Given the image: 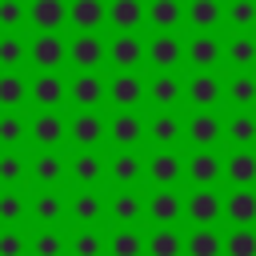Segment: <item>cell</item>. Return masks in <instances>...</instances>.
Instances as JSON below:
<instances>
[{
    "instance_id": "obj_10",
    "label": "cell",
    "mask_w": 256,
    "mask_h": 256,
    "mask_svg": "<svg viewBox=\"0 0 256 256\" xmlns=\"http://www.w3.org/2000/svg\"><path fill=\"white\" fill-rule=\"evenodd\" d=\"M144 56H148L160 72H168V68H176V64H180L184 44H180V36H176V32H160V36H152V40L144 44Z\"/></svg>"
},
{
    "instance_id": "obj_14",
    "label": "cell",
    "mask_w": 256,
    "mask_h": 256,
    "mask_svg": "<svg viewBox=\"0 0 256 256\" xmlns=\"http://www.w3.org/2000/svg\"><path fill=\"white\" fill-rule=\"evenodd\" d=\"M104 20L116 32H136L144 24V0H112L104 4Z\"/></svg>"
},
{
    "instance_id": "obj_11",
    "label": "cell",
    "mask_w": 256,
    "mask_h": 256,
    "mask_svg": "<svg viewBox=\"0 0 256 256\" xmlns=\"http://www.w3.org/2000/svg\"><path fill=\"white\" fill-rule=\"evenodd\" d=\"M104 56L116 68H136L144 60V40L136 32H120V36H112V44H104Z\"/></svg>"
},
{
    "instance_id": "obj_1",
    "label": "cell",
    "mask_w": 256,
    "mask_h": 256,
    "mask_svg": "<svg viewBox=\"0 0 256 256\" xmlns=\"http://www.w3.org/2000/svg\"><path fill=\"white\" fill-rule=\"evenodd\" d=\"M104 128H108V120L96 108H76V116L68 120V136L76 148H96L104 140Z\"/></svg>"
},
{
    "instance_id": "obj_24",
    "label": "cell",
    "mask_w": 256,
    "mask_h": 256,
    "mask_svg": "<svg viewBox=\"0 0 256 256\" xmlns=\"http://www.w3.org/2000/svg\"><path fill=\"white\" fill-rule=\"evenodd\" d=\"M224 216L232 224L252 228V220H256V192L252 188H232V196H224Z\"/></svg>"
},
{
    "instance_id": "obj_6",
    "label": "cell",
    "mask_w": 256,
    "mask_h": 256,
    "mask_svg": "<svg viewBox=\"0 0 256 256\" xmlns=\"http://www.w3.org/2000/svg\"><path fill=\"white\" fill-rule=\"evenodd\" d=\"M184 136H188V144H196V148H212V144L224 136V124L212 116V108H196V112L188 116V124H184Z\"/></svg>"
},
{
    "instance_id": "obj_22",
    "label": "cell",
    "mask_w": 256,
    "mask_h": 256,
    "mask_svg": "<svg viewBox=\"0 0 256 256\" xmlns=\"http://www.w3.org/2000/svg\"><path fill=\"white\" fill-rule=\"evenodd\" d=\"M220 96H224V88H220V80L212 76V68H200V72L188 80V100H192L196 108H212Z\"/></svg>"
},
{
    "instance_id": "obj_41",
    "label": "cell",
    "mask_w": 256,
    "mask_h": 256,
    "mask_svg": "<svg viewBox=\"0 0 256 256\" xmlns=\"http://www.w3.org/2000/svg\"><path fill=\"white\" fill-rule=\"evenodd\" d=\"M224 256H256V232L236 224V232L224 236Z\"/></svg>"
},
{
    "instance_id": "obj_17",
    "label": "cell",
    "mask_w": 256,
    "mask_h": 256,
    "mask_svg": "<svg viewBox=\"0 0 256 256\" xmlns=\"http://www.w3.org/2000/svg\"><path fill=\"white\" fill-rule=\"evenodd\" d=\"M144 212H148L156 224H176L180 212H184V200L176 196V188H160V192H152V196L144 200Z\"/></svg>"
},
{
    "instance_id": "obj_18",
    "label": "cell",
    "mask_w": 256,
    "mask_h": 256,
    "mask_svg": "<svg viewBox=\"0 0 256 256\" xmlns=\"http://www.w3.org/2000/svg\"><path fill=\"white\" fill-rule=\"evenodd\" d=\"M224 180H232V188H252L256 184V152L252 148H236L224 160Z\"/></svg>"
},
{
    "instance_id": "obj_2",
    "label": "cell",
    "mask_w": 256,
    "mask_h": 256,
    "mask_svg": "<svg viewBox=\"0 0 256 256\" xmlns=\"http://www.w3.org/2000/svg\"><path fill=\"white\" fill-rule=\"evenodd\" d=\"M28 56L40 72H56L64 60H68V44L56 36V32H36V40L28 44Z\"/></svg>"
},
{
    "instance_id": "obj_8",
    "label": "cell",
    "mask_w": 256,
    "mask_h": 256,
    "mask_svg": "<svg viewBox=\"0 0 256 256\" xmlns=\"http://www.w3.org/2000/svg\"><path fill=\"white\" fill-rule=\"evenodd\" d=\"M28 136H32V144H40V148H56V144H64L68 124H64V120H60L52 108H44V112H36V116H32Z\"/></svg>"
},
{
    "instance_id": "obj_36",
    "label": "cell",
    "mask_w": 256,
    "mask_h": 256,
    "mask_svg": "<svg viewBox=\"0 0 256 256\" xmlns=\"http://www.w3.org/2000/svg\"><path fill=\"white\" fill-rule=\"evenodd\" d=\"M28 100V84L20 80V72L4 68L0 72V108H20Z\"/></svg>"
},
{
    "instance_id": "obj_42",
    "label": "cell",
    "mask_w": 256,
    "mask_h": 256,
    "mask_svg": "<svg viewBox=\"0 0 256 256\" xmlns=\"http://www.w3.org/2000/svg\"><path fill=\"white\" fill-rule=\"evenodd\" d=\"M64 252H68V240H64L60 232L44 228V232L32 236V256H64Z\"/></svg>"
},
{
    "instance_id": "obj_38",
    "label": "cell",
    "mask_w": 256,
    "mask_h": 256,
    "mask_svg": "<svg viewBox=\"0 0 256 256\" xmlns=\"http://www.w3.org/2000/svg\"><path fill=\"white\" fill-rule=\"evenodd\" d=\"M224 56H228L236 68H252V64H256V40H252L248 32H236V36L224 44Z\"/></svg>"
},
{
    "instance_id": "obj_3",
    "label": "cell",
    "mask_w": 256,
    "mask_h": 256,
    "mask_svg": "<svg viewBox=\"0 0 256 256\" xmlns=\"http://www.w3.org/2000/svg\"><path fill=\"white\" fill-rule=\"evenodd\" d=\"M184 172H188V180H192L196 188H212L216 180H224V160H220L212 148H196L192 160L184 164Z\"/></svg>"
},
{
    "instance_id": "obj_9",
    "label": "cell",
    "mask_w": 256,
    "mask_h": 256,
    "mask_svg": "<svg viewBox=\"0 0 256 256\" xmlns=\"http://www.w3.org/2000/svg\"><path fill=\"white\" fill-rule=\"evenodd\" d=\"M104 136H112V144H116V148H136V144H140V136H144V120H140L132 108H120V112L108 120Z\"/></svg>"
},
{
    "instance_id": "obj_33",
    "label": "cell",
    "mask_w": 256,
    "mask_h": 256,
    "mask_svg": "<svg viewBox=\"0 0 256 256\" xmlns=\"http://www.w3.org/2000/svg\"><path fill=\"white\" fill-rule=\"evenodd\" d=\"M184 252L188 256H224V236H216L212 228H196L192 236H184Z\"/></svg>"
},
{
    "instance_id": "obj_31",
    "label": "cell",
    "mask_w": 256,
    "mask_h": 256,
    "mask_svg": "<svg viewBox=\"0 0 256 256\" xmlns=\"http://www.w3.org/2000/svg\"><path fill=\"white\" fill-rule=\"evenodd\" d=\"M184 16H188L200 32H212V28L224 20V4H220V0H188Z\"/></svg>"
},
{
    "instance_id": "obj_48",
    "label": "cell",
    "mask_w": 256,
    "mask_h": 256,
    "mask_svg": "<svg viewBox=\"0 0 256 256\" xmlns=\"http://www.w3.org/2000/svg\"><path fill=\"white\" fill-rule=\"evenodd\" d=\"M28 20V12H24V4L20 0H0V24L12 32V28H20Z\"/></svg>"
},
{
    "instance_id": "obj_16",
    "label": "cell",
    "mask_w": 256,
    "mask_h": 256,
    "mask_svg": "<svg viewBox=\"0 0 256 256\" xmlns=\"http://www.w3.org/2000/svg\"><path fill=\"white\" fill-rule=\"evenodd\" d=\"M104 172H108L116 184H136V180L144 176V156H140L136 148H120V152L104 164Z\"/></svg>"
},
{
    "instance_id": "obj_19",
    "label": "cell",
    "mask_w": 256,
    "mask_h": 256,
    "mask_svg": "<svg viewBox=\"0 0 256 256\" xmlns=\"http://www.w3.org/2000/svg\"><path fill=\"white\" fill-rule=\"evenodd\" d=\"M24 12H28V20L36 24V32H56V28L68 20V4H64V0H32Z\"/></svg>"
},
{
    "instance_id": "obj_23",
    "label": "cell",
    "mask_w": 256,
    "mask_h": 256,
    "mask_svg": "<svg viewBox=\"0 0 256 256\" xmlns=\"http://www.w3.org/2000/svg\"><path fill=\"white\" fill-rule=\"evenodd\" d=\"M144 132L152 136V144H156V148H168V144H176V140H180L184 124H180V116H176V112L160 108V112L148 120V128H144Z\"/></svg>"
},
{
    "instance_id": "obj_13",
    "label": "cell",
    "mask_w": 256,
    "mask_h": 256,
    "mask_svg": "<svg viewBox=\"0 0 256 256\" xmlns=\"http://www.w3.org/2000/svg\"><path fill=\"white\" fill-rule=\"evenodd\" d=\"M184 56L196 64V68H216L224 60V44L212 36V32H196L188 44H184Z\"/></svg>"
},
{
    "instance_id": "obj_12",
    "label": "cell",
    "mask_w": 256,
    "mask_h": 256,
    "mask_svg": "<svg viewBox=\"0 0 256 256\" xmlns=\"http://www.w3.org/2000/svg\"><path fill=\"white\" fill-rule=\"evenodd\" d=\"M144 172H148V180H156L160 188H172V184L180 180V172H184V164H180V156H176L172 148H156V152L148 156V164H144Z\"/></svg>"
},
{
    "instance_id": "obj_37",
    "label": "cell",
    "mask_w": 256,
    "mask_h": 256,
    "mask_svg": "<svg viewBox=\"0 0 256 256\" xmlns=\"http://www.w3.org/2000/svg\"><path fill=\"white\" fill-rule=\"evenodd\" d=\"M68 208H72L76 224H96V220L104 216V200H100L96 192H88V188H84V192H76V200H72Z\"/></svg>"
},
{
    "instance_id": "obj_21",
    "label": "cell",
    "mask_w": 256,
    "mask_h": 256,
    "mask_svg": "<svg viewBox=\"0 0 256 256\" xmlns=\"http://www.w3.org/2000/svg\"><path fill=\"white\" fill-rule=\"evenodd\" d=\"M28 96H32L40 108H56V104L68 96V84H64L56 72H40V76L28 84Z\"/></svg>"
},
{
    "instance_id": "obj_49",
    "label": "cell",
    "mask_w": 256,
    "mask_h": 256,
    "mask_svg": "<svg viewBox=\"0 0 256 256\" xmlns=\"http://www.w3.org/2000/svg\"><path fill=\"white\" fill-rule=\"evenodd\" d=\"M28 244H24V232L20 228H4L0 232V256H24Z\"/></svg>"
},
{
    "instance_id": "obj_45",
    "label": "cell",
    "mask_w": 256,
    "mask_h": 256,
    "mask_svg": "<svg viewBox=\"0 0 256 256\" xmlns=\"http://www.w3.org/2000/svg\"><path fill=\"white\" fill-rule=\"evenodd\" d=\"M104 244H108V240H104L100 232L84 228V232H76V236H72V244H68V248H72V256H104Z\"/></svg>"
},
{
    "instance_id": "obj_40",
    "label": "cell",
    "mask_w": 256,
    "mask_h": 256,
    "mask_svg": "<svg viewBox=\"0 0 256 256\" xmlns=\"http://www.w3.org/2000/svg\"><path fill=\"white\" fill-rule=\"evenodd\" d=\"M224 20H228L236 32H248V28L256 24V0H232V4L224 8Z\"/></svg>"
},
{
    "instance_id": "obj_25",
    "label": "cell",
    "mask_w": 256,
    "mask_h": 256,
    "mask_svg": "<svg viewBox=\"0 0 256 256\" xmlns=\"http://www.w3.org/2000/svg\"><path fill=\"white\" fill-rule=\"evenodd\" d=\"M180 92H184V88H180V80L172 76V68L160 72V76H152V80L144 84V96H148L156 108H172V104L180 100Z\"/></svg>"
},
{
    "instance_id": "obj_32",
    "label": "cell",
    "mask_w": 256,
    "mask_h": 256,
    "mask_svg": "<svg viewBox=\"0 0 256 256\" xmlns=\"http://www.w3.org/2000/svg\"><path fill=\"white\" fill-rule=\"evenodd\" d=\"M104 252H112V256H144V236H140L132 224H124L120 232H112V236H108Z\"/></svg>"
},
{
    "instance_id": "obj_7",
    "label": "cell",
    "mask_w": 256,
    "mask_h": 256,
    "mask_svg": "<svg viewBox=\"0 0 256 256\" xmlns=\"http://www.w3.org/2000/svg\"><path fill=\"white\" fill-rule=\"evenodd\" d=\"M104 88H108V80L96 76V68H84V72H76V80L68 84V96H72L76 108H96V104L104 100Z\"/></svg>"
},
{
    "instance_id": "obj_29",
    "label": "cell",
    "mask_w": 256,
    "mask_h": 256,
    "mask_svg": "<svg viewBox=\"0 0 256 256\" xmlns=\"http://www.w3.org/2000/svg\"><path fill=\"white\" fill-rule=\"evenodd\" d=\"M68 20L76 24V32H96L104 24V0H72Z\"/></svg>"
},
{
    "instance_id": "obj_30",
    "label": "cell",
    "mask_w": 256,
    "mask_h": 256,
    "mask_svg": "<svg viewBox=\"0 0 256 256\" xmlns=\"http://www.w3.org/2000/svg\"><path fill=\"white\" fill-rule=\"evenodd\" d=\"M224 136H228L236 148H252V144H256V116H252L248 108L232 112V120L224 124Z\"/></svg>"
},
{
    "instance_id": "obj_20",
    "label": "cell",
    "mask_w": 256,
    "mask_h": 256,
    "mask_svg": "<svg viewBox=\"0 0 256 256\" xmlns=\"http://www.w3.org/2000/svg\"><path fill=\"white\" fill-rule=\"evenodd\" d=\"M28 172H32V180H36V184H44V188H56V184L64 180L68 164L56 156V148H40V156L28 164Z\"/></svg>"
},
{
    "instance_id": "obj_47",
    "label": "cell",
    "mask_w": 256,
    "mask_h": 256,
    "mask_svg": "<svg viewBox=\"0 0 256 256\" xmlns=\"http://www.w3.org/2000/svg\"><path fill=\"white\" fill-rule=\"evenodd\" d=\"M20 216H24V196L20 192H0V220L20 224Z\"/></svg>"
},
{
    "instance_id": "obj_5",
    "label": "cell",
    "mask_w": 256,
    "mask_h": 256,
    "mask_svg": "<svg viewBox=\"0 0 256 256\" xmlns=\"http://www.w3.org/2000/svg\"><path fill=\"white\" fill-rule=\"evenodd\" d=\"M104 96H108L116 108H136V104L144 100V80H140L132 68H120V76H112V80H108Z\"/></svg>"
},
{
    "instance_id": "obj_4",
    "label": "cell",
    "mask_w": 256,
    "mask_h": 256,
    "mask_svg": "<svg viewBox=\"0 0 256 256\" xmlns=\"http://www.w3.org/2000/svg\"><path fill=\"white\" fill-rule=\"evenodd\" d=\"M184 212L192 216L196 228H212V224L224 216V200H220L212 188H196V192L184 200Z\"/></svg>"
},
{
    "instance_id": "obj_35",
    "label": "cell",
    "mask_w": 256,
    "mask_h": 256,
    "mask_svg": "<svg viewBox=\"0 0 256 256\" xmlns=\"http://www.w3.org/2000/svg\"><path fill=\"white\" fill-rule=\"evenodd\" d=\"M32 216H36L40 224H48V228H52V224H60V220H64V200H60L52 188H44V192L32 200Z\"/></svg>"
},
{
    "instance_id": "obj_27",
    "label": "cell",
    "mask_w": 256,
    "mask_h": 256,
    "mask_svg": "<svg viewBox=\"0 0 256 256\" xmlns=\"http://www.w3.org/2000/svg\"><path fill=\"white\" fill-rule=\"evenodd\" d=\"M108 216H112L116 224H136V220L144 216V196H136L132 188L116 192V196L108 200Z\"/></svg>"
},
{
    "instance_id": "obj_15",
    "label": "cell",
    "mask_w": 256,
    "mask_h": 256,
    "mask_svg": "<svg viewBox=\"0 0 256 256\" xmlns=\"http://www.w3.org/2000/svg\"><path fill=\"white\" fill-rule=\"evenodd\" d=\"M68 60L84 72V68H96L104 60V40L96 32H76V40L68 44Z\"/></svg>"
},
{
    "instance_id": "obj_28",
    "label": "cell",
    "mask_w": 256,
    "mask_h": 256,
    "mask_svg": "<svg viewBox=\"0 0 256 256\" xmlns=\"http://www.w3.org/2000/svg\"><path fill=\"white\" fill-rule=\"evenodd\" d=\"M144 252L148 256H180L184 252V236L172 224H160L152 236H144Z\"/></svg>"
},
{
    "instance_id": "obj_39",
    "label": "cell",
    "mask_w": 256,
    "mask_h": 256,
    "mask_svg": "<svg viewBox=\"0 0 256 256\" xmlns=\"http://www.w3.org/2000/svg\"><path fill=\"white\" fill-rule=\"evenodd\" d=\"M224 96H228L236 108H252V104H256V76H248V72H236V76L228 80Z\"/></svg>"
},
{
    "instance_id": "obj_34",
    "label": "cell",
    "mask_w": 256,
    "mask_h": 256,
    "mask_svg": "<svg viewBox=\"0 0 256 256\" xmlns=\"http://www.w3.org/2000/svg\"><path fill=\"white\" fill-rule=\"evenodd\" d=\"M72 176H76L80 184H96V180L104 176V160L96 156V148H80V152H76V160H72Z\"/></svg>"
},
{
    "instance_id": "obj_46",
    "label": "cell",
    "mask_w": 256,
    "mask_h": 256,
    "mask_svg": "<svg viewBox=\"0 0 256 256\" xmlns=\"http://www.w3.org/2000/svg\"><path fill=\"white\" fill-rule=\"evenodd\" d=\"M20 180H24V160L12 148H4L0 152V184H20Z\"/></svg>"
},
{
    "instance_id": "obj_44",
    "label": "cell",
    "mask_w": 256,
    "mask_h": 256,
    "mask_svg": "<svg viewBox=\"0 0 256 256\" xmlns=\"http://www.w3.org/2000/svg\"><path fill=\"white\" fill-rule=\"evenodd\" d=\"M28 56V44L16 36V32H8V36H0V68H20V60Z\"/></svg>"
},
{
    "instance_id": "obj_26",
    "label": "cell",
    "mask_w": 256,
    "mask_h": 256,
    "mask_svg": "<svg viewBox=\"0 0 256 256\" xmlns=\"http://www.w3.org/2000/svg\"><path fill=\"white\" fill-rule=\"evenodd\" d=\"M144 20H152L160 32H176V24L184 20V4L180 0H148L144 4Z\"/></svg>"
},
{
    "instance_id": "obj_43",
    "label": "cell",
    "mask_w": 256,
    "mask_h": 256,
    "mask_svg": "<svg viewBox=\"0 0 256 256\" xmlns=\"http://www.w3.org/2000/svg\"><path fill=\"white\" fill-rule=\"evenodd\" d=\"M24 136H28L24 120H20V116H16L12 108H8V112H0V144H4V148H16V144H20Z\"/></svg>"
}]
</instances>
